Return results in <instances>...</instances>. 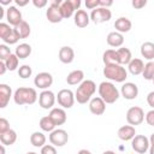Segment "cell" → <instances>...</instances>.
I'll list each match as a JSON object with an SVG mask.
<instances>
[{
	"label": "cell",
	"mask_w": 154,
	"mask_h": 154,
	"mask_svg": "<svg viewBox=\"0 0 154 154\" xmlns=\"http://www.w3.org/2000/svg\"><path fill=\"white\" fill-rule=\"evenodd\" d=\"M96 91V84L94 81L91 79H84L77 88L76 93H75V97L76 101L81 105H84L87 102H89L94 95V93Z\"/></svg>",
	"instance_id": "1"
},
{
	"label": "cell",
	"mask_w": 154,
	"mask_h": 154,
	"mask_svg": "<svg viewBox=\"0 0 154 154\" xmlns=\"http://www.w3.org/2000/svg\"><path fill=\"white\" fill-rule=\"evenodd\" d=\"M37 100V93L34 88L19 87L13 94V101L16 105H32Z\"/></svg>",
	"instance_id": "2"
},
{
	"label": "cell",
	"mask_w": 154,
	"mask_h": 154,
	"mask_svg": "<svg viewBox=\"0 0 154 154\" xmlns=\"http://www.w3.org/2000/svg\"><path fill=\"white\" fill-rule=\"evenodd\" d=\"M103 76L113 82L117 83H123L128 78V71L123 65L119 64H109L105 65L103 67Z\"/></svg>",
	"instance_id": "3"
},
{
	"label": "cell",
	"mask_w": 154,
	"mask_h": 154,
	"mask_svg": "<svg viewBox=\"0 0 154 154\" xmlns=\"http://www.w3.org/2000/svg\"><path fill=\"white\" fill-rule=\"evenodd\" d=\"M99 95L106 103H114L119 99V90L112 82H101L99 85Z\"/></svg>",
	"instance_id": "4"
},
{
	"label": "cell",
	"mask_w": 154,
	"mask_h": 154,
	"mask_svg": "<svg viewBox=\"0 0 154 154\" xmlns=\"http://www.w3.org/2000/svg\"><path fill=\"white\" fill-rule=\"evenodd\" d=\"M61 0H53L49 2L48 10L46 12V17L48 19V22L51 23H60L63 20V14L60 12V5H61Z\"/></svg>",
	"instance_id": "5"
},
{
	"label": "cell",
	"mask_w": 154,
	"mask_h": 154,
	"mask_svg": "<svg viewBox=\"0 0 154 154\" xmlns=\"http://www.w3.org/2000/svg\"><path fill=\"white\" fill-rule=\"evenodd\" d=\"M144 120V111L138 106H132L126 112V122L129 125H140Z\"/></svg>",
	"instance_id": "6"
},
{
	"label": "cell",
	"mask_w": 154,
	"mask_h": 154,
	"mask_svg": "<svg viewBox=\"0 0 154 154\" xmlns=\"http://www.w3.org/2000/svg\"><path fill=\"white\" fill-rule=\"evenodd\" d=\"M57 101L61 108H71L76 101L75 93L70 89H61L57 95Z\"/></svg>",
	"instance_id": "7"
},
{
	"label": "cell",
	"mask_w": 154,
	"mask_h": 154,
	"mask_svg": "<svg viewBox=\"0 0 154 154\" xmlns=\"http://www.w3.org/2000/svg\"><path fill=\"white\" fill-rule=\"evenodd\" d=\"M69 141V134L64 129H55L49 132V142L54 147H63Z\"/></svg>",
	"instance_id": "8"
},
{
	"label": "cell",
	"mask_w": 154,
	"mask_h": 154,
	"mask_svg": "<svg viewBox=\"0 0 154 154\" xmlns=\"http://www.w3.org/2000/svg\"><path fill=\"white\" fill-rule=\"evenodd\" d=\"M131 147L132 149L138 153V154H144L149 147H150V143H149V138L146 137L144 135H136L132 140H131Z\"/></svg>",
	"instance_id": "9"
},
{
	"label": "cell",
	"mask_w": 154,
	"mask_h": 154,
	"mask_svg": "<svg viewBox=\"0 0 154 154\" xmlns=\"http://www.w3.org/2000/svg\"><path fill=\"white\" fill-rule=\"evenodd\" d=\"M112 17V12L108 8H103V7H97L95 10L91 11L90 13V20L95 24H101L105 22H108Z\"/></svg>",
	"instance_id": "10"
},
{
	"label": "cell",
	"mask_w": 154,
	"mask_h": 154,
	"mask_svg": "<svg viewBox=\"0 0 154 154\" xmlns=\"http://www.w3.org/2000/svg\"><path fill=\"white\" fill-rule=\"evenodd\" d=\"M55 100H57V96L52 90H48V89L42 90L38 95V105L43 109H52L55 103Z\"/></svg>",
	"instance_id": "11"
},
{
	"label": "cell",
	"mask_w": 154,
	"mask_h": 154,
	"mask_svg": "<svg viewBox=\"0 0 154 154\" xmlns=\"http://www.w3.org/2000/svg\"><path fill=\"white\" fill-rule=\"evenodd\" d=\"M52 83H53V76L49 72H40L34 78L35 87H37L42 90H47L52 85Z\"/></svg>",
	"instance_id": "12"
},
{
	"label": "cell",
	"mask_w": 154,
	"mask_h": 154,
	"mask_svg": "<svg viewBox=\"0 0 154 154\" xmlns=\"http://www.w3.org/2000/svg\"><path fill=\"white\" fill-rule=\"evenodd\" d=\"M120 94L126 100H134L138 95V87L135 83H132V82H125L122 85Z\"/></svg>",
	"instance_id": "13"
},
{
	"label": "cell",
	"mask_w": 154,
	"mask_h": 154,
	"mask_svg": "<svg viewBox=\"0 0 154 154\" xmlns=\"http://www.w3.org/2000/svg\"><path fill=\"white\" fill-rule=\"evenodd\" d=\"M6 19H7V22H8L10 25L17 26L20 22H23L22 12L16 6H10L6 10Z\"/></svg>",
	"instance_id": "14"
},
{
	"label": "cell",
	"mask_w": 154,
	"mask_h": 154,
	"mask_svg": "<svg viewBox=\"0 0 154 154\" xmlns=\"http://www.w3.org/2000/svg\"><path fill=\"white\" fill-rule=\"evenodd\" d=\"M89 111L95 116H101L106 111V102L100 96L93 97L89 101Z\"/></svg>",
	"instance_id": "15"
},
{
	"label": "cell",
	"mask_w": 154,
	"mask_h": 154,
	"mask_svg": "<svg viewBox=\"0 0 154 154\" xmlns=\"http://www.w3.org/2000/svg\"><path fill=\"white\" fill-rule=\"evenodd\" d=\"M51 119L54 122L55 125H63L65 124L66 119H67V116H66V112L64 108H60V107H55V108H52L49 114Z\"/></svg>",
	"instance_id": "16"
},
{
	"label": "cell",
	"mask_w": 154,
	"mask_h": 154,
	"mask_svg": "<svg viewBox=\"0 0 154 154\" xmlns=\"http://www.w3.org/2000/svg\"><path fill=\"white\" fill-rule=\"evenodd\" d=\"M59 60L63 64H71L75 59V51L70 46H63L59 49Z\"/></svg>",
	"instance_id": "17"
},
{
	"label": "cell",
	"mask_w": 154,
	"mask_h": 154,
	"mask_svg": "<svg viewBox=\"0 0 154 154\" xmlns=\"http://www.w3.org/2000/svg\"><path fill=\"white\" fill-rule=\"evenodd\" d=\"M11 96H12L11 87L5 83H1L0 84V108H5L8 105Z\"/></svg>",
	"instance_id": "18"
},
{
	"label": "cell",
	"mask_w": 154,
	"mask_h": 154,
	"mask_svg": "<svg viewBox=\"0 0 154 154\" xmlns=\"http://www.w3.org/2000/svg\"><path fill=\"white\" fill-rule=\"evenodd\" d=\"M136 136L135 126L132 125H123L118 129V137L122 141H131Z\"/></svg>",
	"instance_id": "19"
},
{
	"label": "cell",
	"mask_w": 154,
	"mask_h": 154,
	"mask_svg": "<svg viewBox=\"0 0 154 154\" xmlns=\"http://www.w3.org/2000/svg\"><path fill=\"white\" fill-rule=\"evenodd\" d=\"M106 41H107V45L111 46V47H114V48H120L124 43V36L123 34L118 32V31H111L107 37H106Z\"/></svg>",
	"instance_id": "20"
},
{
	"label": "cell",
	"mask_w": 154,
	"mask_h": 154,
	"mask_svg": "<svg viewBox=\"0 0 154 154\" xmlns=\"http://www.w3.org/2000/svg\"><path fill=\"white\" fill-rule=\"evenodd\" d=\"M131 26H132V23L126 17H119L114 22V29H116V31H118L120 34H124V32L130 31L131 30Z\"/></svg>",
	"instance_id": "21"
},
{
	"label": "cell",
	"mask_w": 154,
	"mask_h": 154,
	"mask_svg": "<svg viewBox=\"0 0 154 154\" xmlns=\"http://www.w3.org/2000/svg\"><path fill=\"white\" fill-rule=\"evenodd\" d=\"M73 18H75V24L78 28H85L90 22V14H88L87 11H84V10L76 11Z\"/></svg>",
	"instance_id": "22"
},
{
	"label": "cell",
	"mask_w": 154,
	"mask_h": 154,
	"mask_svg": "<svg viewBox=\"0 0 154 154\" xmlns=\"http://www.w3.org/2000/svg\"><path fill=\"white\" fill-rule=\"evenodd\" d=\"M143 69H144V63H143L142 59H138V58H132V60L128 65L129 72L134 76L141 75L143 72Z\"/></svg>",
	"instance_id": "23"
},
{
	"label": "cell",
	"mask_w": 154,
	"mask_h": 154,
	"mask_svg": "<svg viewBox=\"0 0 154 154\" xmlns=\"http://www.w3.org/2000/svg\"><path fill=\"white\" fill-rule=\"evenodd\" d=\"M84 81V72L82 70H73L66 77V83L70 85L81 84Z\"/></svg>",
	"instance_id": "24"
},
{
	"label": "cell",
	"mask_w": 154,
	"mask_h": 154,
	"mask_svg": "<svg viewBox=\"0 0 154 154\" xmlns=\"http://www.w3.org/2000/svg\"><path fill=\"white\" fill-rule=\"evenodd\" d=\"M102 61L105 65H109V64H119V57H118V52L116 49H107L103 52L102 54ZM120 65V64H119Z\"/></svg>",
	"instance_id": "25"
},
{
	"label": "cell",
	"mask_w": 154,
	"mask_h": 154,
	"mask_svg": "<svg viewBox=\"0 0 154 154\" xmlns=\"http://www.w3.org/2000/svg\"><path fill=\"white\" fill-rule=\"evenodd\" d=\"M118 57H119V64L120 65H129V63L132 60L131 51L126 47H120L117 49Z\"/></svg>",
	"instance_id": "26"
},
{
	"label": "cell",
	"mask_w": 154,
	"mask_h": 154,
	"mask_svg": "<svg viewBox=\"0 0 154 154\" xmlns=\"http://www.w3.org/2000/svg\"><path fill=\"white\" fill-rule=\"evenodd\" d=\"M0 141H1V144L4 146H12L17 141V132L10 129L8 131L0 134Z\"/></svg>",
	"instance_id": "27"
},
{
	"label": "cell",
	"mask_w": 154,
	"mask_h": 154,
	"mask_svg": "<svg viewBox=\"0 0 154 154\" xmlns=\"http://www.w3.org/2000/svg\"><path fill=\"white\" fill-rule=\"evenodd\" d=\"M30 143L34 146V147H37V148H42L45 144H46V136L43 132L41 131H35L30 135Z\"/></svg>",
	"instance_id": "28"
},
{
	"label": "cell",
	"mask_w": 154,
	"mask_h": 154,
	"mask_svg": "<svg viewBox=\"0 0 154 154\" xmlns=\"http://www.w3.org/2000/svg\"><path fill=\"white\" fill-rule=\"evenodd\" d=\"M75 7L72 5V1L71 0H65L61 2L60 5V12L63 14V18H70L71 16H75Z\"/></svg>",
	"instance_id": "29"
},
{
	"label": "cell",
	"mask_w": 154,
	"mask_h": 154,
	"mask_svg": "<svg viewBox=\"0 0 154 154\" xmlns=\"http://www.w3.org/2000/svg\"><path fill=\"white\" fill-rule=\"evenodd\" d=\"M141 55L147 59V60H152L154 59V43L153 42H144L141 46Z\"/></svg>",
	"instance_id": "30"
},
{
	"label": "cell",
	"mask_w": 154,
	"mask_h": 154,
	"mask_svg": "<svg viewBox=\"0 0 154 154\" xmlns=\"http://www.w3.org/2000/svg\"><path fill=\"white\" fill-rule=\"evenodd\" d=\"M14 54L19 59H26L31 54V46L29 43H20V45H18L16 47Z\"/></svg>",
	"instance_id": "31"
},
{
	"label": "cell",
	"mask_w": 154,
	"mask_h": 154,
	"mask_svg": "<svg viewBox=\"0 0 154 154\" xmlns=\"http://www.w3.org/2000/svg\"><path fill=\"white\" fill-rule=\"evenodd\" d=\"M14 30L17 31V34L19 35L20 38H26V37L30 35V32H31L30 25H29V23L25 22V20L20 22L17 26H14Z\"/></svg>",
	"instance_id": "32"
},
{
	"label": "cell",
	"mask_w": 154,
	"mask_h": 154,
	"mask_svg": "<svg viewBox=\"0 0 154 154\" xmlns=\"http://www.w3.org/2000/svg\"><path fill=\"white\" fill-rule=\"evenodd\" d=\"M55 124L54 122L51 119L49 116H45L40 119V128L42 131H46V132H52L53 130H55Z\"/></svg>",
	"instance_id": "33"
},
{
	"label": "cell",
	"mask_w": 154,
	"mask_h": 154,
	"mask_svg": "<svg viewBox=\"0 0 154 154\" xmlns=\"http://www.w3.org/2000/svg\"><path fill=\"white\" fill-rule=\"evenodd\" d=\"M5 64H6L7 70H10V71H14V70H17V67H18L19 58H18L14 53H12V54L5 60Z\"/></svg>",
	"instance_id": "34"
},
{
	"label": "cell",
	"mask_w": 154,
	"mask_h": 154,
	"mask_svg": "<svg viewBox=\"0 0 154 154\" xmlns=\"http://www.w3.org/2000/svg\"><path fill=\"white\" fill-rule=\"evenodd\" d=\"M143 78L147 79V81H153L154 78V63L153 61H148L146 65H144V69H143Z\"/></svg>",
	"instance_id": "35"
},
{
	"label": "cell",
	"mask_w": 154,
	"mask_h": 154,
	"mask_svg": "<svg viewBox=\"0 0 154 154\" xmlns=\"http://www.w3.org/2000/svg\"><path fill=\"white\" fill-rule=\"evenodd\" d=\"M13 28H11V25L8 23H0V37L4 41L11 32H12Z\"/></svg>",
	"instance_id": "36"
},
{
	"label": "cell",
	"mask_w": 154,
	"mask_h": 154,
	"mask_svg": "<svg viewBox=\"0 0 154 154\" xmlns=\"http://www.w3.org/2000/svg\"><path fill=\"white\" fill-rule=\"evenodd\" d=\"M31 73H32V70H31L30 65H22L18 69V76L20 78H23V79L29 78L31 76Z\"/></svg>",
	"instance_id": "37"
},
{
	"label": "cell",
	"mask_w": 154,
	"mask_h": 154,
	"mask_svg": "<svg viewBox=\"0 0 154 154\" xmlns=\"http://www.w3.org/2000/svg\"><path fill=\"white\" fill-rule=\"evenodd\" d=\"M19 35L17 34V31L14 30V28H13V30H12V32L4 40V42L5 43H7V45H14V43H17L18 41H19Z\"/></svg>",
	"instance_id": "38"
},
{
	"label": "cell",
	"mask_w": 154,
	"mask_h": 154,
	"mask_svg": "<svg viewBox=\"0 0 154 154\" xmlns=\"http://www.w3.org/2000/svg\"><path fill=\"white\" fill-rule=\"evenodd\" d=\"M11 49L6 45H0V60L5 61L10 55H11Z\"/></svg>",
	"instance_id": "39"
},
{
	"label": "cell",
	"mask_w": 154,
	"mask_h": 154,
	"mask_svg": "<svg viewBox=\"0 0 154 154\" xmlns=\"http://www.w3.org/2000/svg\"><path fill=\"white\" fill-rule=\"evenodd\" d=\"M40 154H58L57 153V149L53 144H45L42 148H41V153Z\"/></svg>",
	"instance_id": "40"
},
{
	"label": "cell",
	"mask_w": 154,
	"mask_h": 154,
	"mask_svg": "<svg viewBox=\"0 0 154 154\" xmlns=\"http://www.w3.org/2000/svg\"><path fill=\"white\" fill-rule=\"evenodd\" d=\"M10 128V123L6 118H0V134H4L6 131H8Z\"/></svg>",
	"instance_id": "41"
},
{
	"label": "cell",
	"mask_w": 154,
	"mask_h": 154,
	"mask_svg": "<svg viewBox=\"0 0 154 154\" xmlns=\"http://www.w3.org/2000/svg\"><path fill=\"white\" fill-rule=\"evenodd\" d=\"M85 7L93 11V10L100 7V0H87L85 1Z\"/></svg>",
	"instance_id": "42"
},
{
	"label": "cell",
	"mask_w": 154,
	"mask_h": 154,
	"mask_svg": "<svg viewBox=\"0 0 154 154\" xmlns=\"http://www.w3.org/2000/svg\"><path fill=\"white\" fill-rule=\"evenodd\" d=\"M131 5H132L134 8L141 10V8H143V7L147 5V0H132Z\"/></svg>",
	"instance_id": "43"
},
{
	"label": "cell",
	"mask_w": 154,
	"mask_h": 154,
	"mask_svg": "<svg viewBox=\"0 0 154 154\" xmlns=\"http://www.w3.org/2000/svg\"><path fill=\"white\" fill-rule=\"evenodd\" d=\"M146 122L148 125L150 126H154V109H150L147 112L146 114Z\"/></svg>",
	"instance_id": "44"
},
{
	"label": "cell",
	"mask_w": 154,
	"mask_h": 154,
	"mask_svg": "<svg viewBox=\"0 0 154 154\" xmlns=\"http://www.w3.org/2000/svg\"><path fill=\"white\" fill-rule=\"evenodd\" d=\"M47 4H48L47 0H32V5L37 8H42V7L47 6Z\"/></svg>",
	"instance_id": "45"
},
{
	"label": "cell",
	"mask_w": 154,
	"mask_h": 154,
	"mask_svg": "<svg viewBox=\"0 0 154 154\" xmlns=\"http://www.w3.org/2000/svg\"><path fill=\"white\" fill-rule=\"evenodd\" d=\"M147 103L154 109V91H150V93L147 95Z\"/></svg>",
	"instance_id": "46"
},
{
	"label": "cell",
	"mask_w": 154,
	"mask_h": 154,
	"mask_svg": "<svg viewBox=\"0 0 154 154\" xmlns=\"http://www.w3.org/2000/svg\"><path fill=\"white\" fill-rule=\"evenodd\" d=\"M113 5V1L112 0H100V7H103V8H108L109 6Z\"/></svg>",
	"instance_id": "47"
},
{
	"label": "cell",
	"mask_w": 154,
	"mask_h": 154,
	"mask_svg": "<svg viewBox=\"0 0 154 154\" xmlns=\"http://www.w3.org/2000/svg\"><path fill=\"white\" fill-rule=\"evenodd\" d=\"M14 2H16V5H17V6L23 7V6H25V5H28V4H29V0H16Z\"/></svg>",
	"instance_id": "48"
},
{
	"label": "cell",
	"mask_w": 154,
	"mask_h": 154,
	"mask_svg": "<svg viewBox=\"0 0 154 154\" xmlns=\"http://www.w3.org/2000/svg\"><path fill=\"white\" fill-rule=\"evenodd\" d=\"M6 70H7V67H6L5 61L0 60V75H4V73L6 72Z\"/></svg>",
	"instance_id": "49"
},
{
	"label": "cell",
	"mask_w": 154,
	"mask_h": 154,
	"mask_svg": "<svg viewBox=\"0 0 154 154\" xmlns=\"http://www.w3.org/2000/svg\"><path fill=\"white\" fill-rule=\"evenodd\" d=\"M12 2V0H0V5L4 6V5H10Z\"/></svg>",
	"instance_id": "50"
},
{
	"label": "cell",
	"mask_w": 154,
	"mask_h": 154,
	"mask_svg": "<svg viewBox=\"0 0 154 154\" xmlns=\"http://www.w3.org/2000/svg\"><path fill=\"white\" fill-rule=\"evenodd\" d=\"M77 154H91V152H90V150H88V149H81Z\"/></svg>",
	"instance_id": "51"
},
{
	"label": "cell",
	"mask_w": 154,
	"mask_h": 154,
	"mask_svg": "<svg viewBox=\"0 0 154 154\" xmlns=\"http://www.w3.org/2000/svg\"><path fill=\"white\" fill-rule=\"evenodd\" d=\"M149 143H150V146H154V132L149 137Z\"/></svg>",
	"instance_id": "52"
},
{
	"label": "cell",
	"mask_w": 154,
	"mask_h": 154,
	"mask_svg": "<svg viewBox=\"0 0 154 154\" xmlns=\"http://www.w3.org/2000/svg\"><path fill=\"white\" fill-rule=\"evenodd\" d=\"M4 11H5V10H4V7L0 5V18H2V17H4Z\"/></svg>",
	"instance_id": "53"
},
{
	"label": "cell",
	"mask_w": 154,
	"mask_h": 154,
	"mask_svg": "<svg viewBox=\"0 0 154 154\" xmlns=\"http://www.w3.org/2000/svg\"><path fill=\"white\" fill-rule=\"evenodd\" d=\"M149 154H154V146L149 147Z\"/></svg>",
	"instance_id": "54"
},
{
	"label": "cell",
	"mask_w": 154,
	"mask_h": 154,
	"mask_svg": "<svg viewBox=\"0 0 154 154\" xmlns=\"http://www.w3.org/2000/svg\"><path fill=\"white\" fill-rule=\"evenodd\" d=\"M102 154H116V152H113V150H106Z\"/></svg>",
	"instance_id": "55"
},
{
	"label": "cell",
	"mask_w": 154,
	"mask_h": 154,
	"mask_svg": "<svg viewBox=\"0 0 154 154\" xmlns=\"http://www.w3.org/2000/svg\"><path fill=\"white\" fill-rule=\"evenodd\" d=\"M0 149H1V154H5V146H4V144H1Z\"/></svg>",
	"instance_id": "56"
},
{
	"label": "cell",
	"mask_w": 154,
	"mask_h": 154,
	"mask_svg": "<svg viewBox=\"0 0 154 154\" xmlns=\"http://www.w3.org/2000/svg\"><path fill=\"white\" fill-rule=\"evenodd\" d=\"M26 154H37V153H35V152H28Z\"/></svg>",
	"instance_id": "57"
},
{
	"label": "cell",
	"mask_w": 154,
	"mask_h": 154,
	"mask_svg": "<svg viewBox=\"0 0 154 154\" xmlns=\"http://www.w3.org/2000/svg\"><path fill=\"white\" fill-rule=\"evenodd\" d=\"M153 83H154V78H153Z\"/></svg>",
	"instance_id": "58"
}]
</instances>
